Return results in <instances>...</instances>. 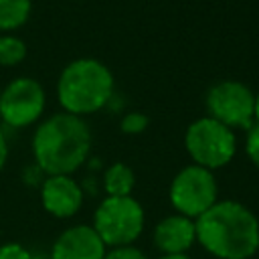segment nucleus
<instances>
[{"mask_svg":"<svg viewBox=\"0 0 259 259\" xmlns=\"http://www.w3.org/2000/svg\"><path fill=\"white\" fill-rule=\"evenodd\" d=\"M115 89L111 69L95 57H79L63 67L57 79V101L71 115H93L101 111Z\"/></svg>","mask_w":259,"mask_h":259,"instance_id":"3","label":"nucleus"},{"mask_svg":"<svg viewBox=\"0 0 259 259\" xmlns=\"http://www.w3.org/2000/svg\"><path fill=\"white\" fill-rule=\"evenodd\" d=\"M206 115L231 130H247L255 123V91L237 79H223L204 95Z\"/></svg>","mask_w":259,"mask_h":259,"instance_id":"7","label":"nucleus"},{"mask_svg":"<svg viewBox=\"0 0 259 259\" xmlns=\"http://www.w3.org/2000/svg\"><path fill=\"white\" fill-rule=\"evenodd\" d=\"M168 198L174 212L198 219L219 200V182L214 172L190 162L170 180Z\"/></svg>","mask_w":259,"mask_h":259,"instance_id":"6","label":"nucleus"},{"mask_svg":"<svg viewBox=\"0 0 259 259\" xmlns=\"http://www.w3.org/2000/svg\"><path fill=\"white\" fill-rule=\"evenodd\" d=\"M32 12V0H0V32L22 28Z\"/></svg>","mask_w":259,"mask_h":259,"instance_id":"13","label":"nucleus"},{"mask_svg":"<svg viewBox=\"0 0 259 259\" xmlns=\"http://www.w3.org/2000/svg\"><path fill=\"white\" fill-rule=\"evenodd\" d=\"M184 148L192 164L214 172L233 162L237 154V136L235 130L227 127L225 123L202 115L190 121L186 127Z\"/></svg>","mask_w":259,"mask_h":259,"instance_id":"5","label":"nucleus"},{"mask_svg":"<svg viewBox=\"0 0 259 259\" xmlns=\"http://www.w3.org/2000/svg\"><path fill=\"white\" fill-rule=\"evenodd\" d=\"M83 188L69 174L45 176L40 184V204L55 219H71L83 206Z\"/></svg>","mask_w":259,"mask_h":259,"instance_id":"9","label":"nucleus"},{"mask_svg":"<svg viewBox=\"0 0 259 259\" xmlns=\"http://www.w3.org/2000/svg\"><path fill=\"white\" fill-rule=\"evenodd\" d=\"M6 162H8V140H6V136L0 132V172L4 170Z\"/></svg>","mask_w":259,"mask_h":259,"instance_id":"19","label":"nucleus"},{"mask_svg":"<svg viewBox=\"0 0 259 259\" xmlns=\"http://www.w3.org/2000/svg\"><path fill=\"white\" fill-rule=\"evenodd\" d=\"M26 42L12 34V32H6V34H0V67H16L20 65L24 59H26Z\"/></svg>","mask_w":259,"mask_h":259,"instance_id":"14","label":"nucleus"},{"mask_svg":"<svg viewBox=\"0 0 259 259\" xmlns=\"http://www.w3.org/2000/svg\"><path fill=\"white\" fill-rule=\"evenodd\" d=\"M30 150L34 166L45 176L69 174L73 176L89 158L91 130L85 117L67 111L53 113L38 121Z\"/></svg>","mask_w":259,"mask_h":259,"instance_id":"2","label":"nucleus"},{"mask_svg":"<svg viewBox=\"0 0 259 259\" xmlns=\"http://www.w3.org/2000/svg\"><path fill=\"white\" fill-rule=\"evenodd\" d=\"M136 186L134 168L125 162H113L103 172V190L107 196H132Z\"/></svg>","mask_w":259,"mask_h":259,"instance_id":"12","label":"nucleus"},{"mask_svg":"<svg viewBox=\"0 0 259 259\" xmlns=\"http://www.w3.org/2000/svg\"><path fill=\"white\" fill-rule=\"evenodd\" d=\"M0 259H32V253L24 245L10 241L0 245Z\"/></svg>","mask_w":259,"mask_h":259,"instance_id":"17","label":"nucleus"},{"mask_svg":"<svg viewBox=\"0 0 259 259\" xmlns=\"http://www.w3.org/2000/svg\"><path fill=\"white\" fill-rule=\"evenodd\" d=\"M103 259H150L144 251H140L138 247L134 245H127V247H115V249H107L105 257Z\"/></svg>","mask_w":259,"mask_h":259,"instance_id":"18","label":"nucleus"},{"mask_svg":"<svg viewBox=\"0 0 259 259\" xmlns=\"http://www.w3.org/2000/svg\"><path fill=\"white\" fill-rule=\"evenodd\" d=\"M107 247L91 225H71L51 245V259H103Z\"/></svg>","mask_w":259,"mask_h":259,"instance_id":"10","label":"nucleus"},{"mask_svg":"<svg viewBox=\"0 0 259 259\" xmlns=\"http://www.w3.org/2000/svg\"><path fill=\"white\" fill-rule=\"evenodd\" d=\"M158 259H192L188 253H170V255H160Z\"/></svg>","mask_w":259,"mask_h":259,"instance_id":"20","label":"nucleus"},{"mask_svg":"<svg viewBox=\"0 0 259 259\" xmlns=\"http://www.w3.org/2000/svg\"><path fill=\"white\" fill-rule=\"evenodd\" d=\"M91 227L107 249L134 245L146 227V210L134 196H105L95 212Z\"/></svg>","mask_w":259,"mask_h":259,"instance_id":"4","label":"nucleus"},{"mask_svg":"<svg viewBox=\"0 0 259 259\" xmlns=\"http://www.w3.org/2000/svg\"><path fill=\"white\" fill-rule=\"evenodd\" d=\"M148 121L150 119H148L146 113H142V111H130V113H125L121 117L119 130L123 134H127V136H138V134H142L148 127Z\"/></svg>","mask_w":259,"mask_h":259,"instance_id":"15","label":"nucleus"},{"mask_svg":"<svg viewBox=\"0 0 259 259\" xmlns=\"http://www.w3.org/2000/svg\"><path fill=\"white\" fill-rule=\"evenodd\" d=\"M255 123H259V91L255 93Z\"/></svg>","mask_w":259,"mask_h":259,"instance_id":"21","label":"nucleus"},{"mask_svg":"<svg viewBox=\"0 0 259 259\" xmlns=\"http://www.w3.org/2000/svg\"><path fill=\"white\" fill-rule=\"evenodd\" d=\"M152 243L160 251V255L188 253L190 247L196 243L194 219H188L178 212L162 217L152 231Z\"/></svg>","mask_w":259,"mask_h":259,"instance_id":"11","label":"nucleus"},{"mask_svg":"<svg viewBox=\"0 0 259 259\" xmlns=\"http://www.w3.org/2000/svg\"><path fill=\"white\" fill-rule=\"evenodd\" d=\"M245 156L255 168H259V123L245 130Z\"/></svg>","mask_w":259,"mask_h":259,"instance_id":"16","label":"nucleus"},{"mask_svg":"<svg viewBox=\"0 0 259 259\" xmlns=\"http://www.w3.org/2000/svg\"><path fill=\"white\" fill-rule=\"evenodd\" d=\"M47 91L32 77H14L0 89V119L8 127H28L40 121Z\"/></svg>","mask_w":259,"mask_h":259,"instance_id":"8","label":"nucleus"},{"mask_svg":"<svg viewBox=\"0 0 259 259\" xmlns=\"http://www.w3.org/2000/svg\"><path fill=\"white\" fill-rule=\"evenodd\" d=\"M196 243L217 259H251L259 251V219L239 200H217L194 219Z\"/></svg>","mask_w":259,"mask_h":259,"instance_id":"1","label":"nucleus"}]
</instances>
